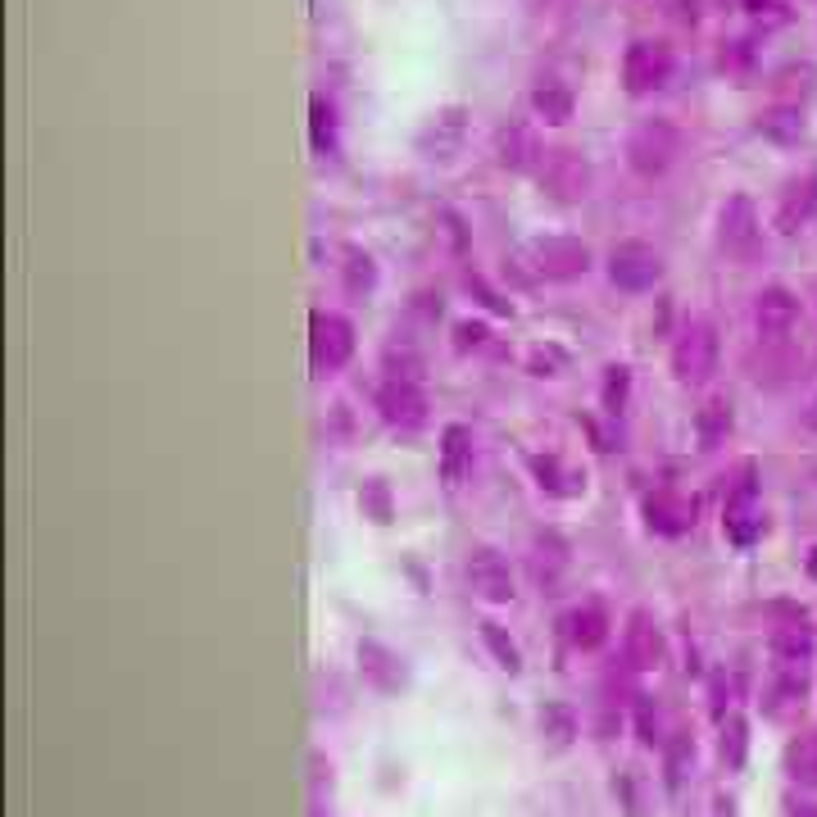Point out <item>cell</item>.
<instances>
[{"mask_svg": "<svg viewBox=\"0 0 817 817\" xmlns=\"http://www.w3.org/2000/svg\"><path fill=\"white\" fill-rule=\"evenodd\" d=\"M786 817H817V804H795Z\"/></svg>", "mask_w": 817, "mask_h": 817, "instance_id": "39", "label": "cell"}, {"mask_svg": "<svg viewBox=\"0 0 817 817\" xmlns=\"http://www.w3.org/2000/svg\"><path fill=\"white\" fill-rule=\"evenodd\" d=\"M309 355H314V373H341L355 359V323L332 309L314 314V336H309Z\"/></svg>", "mask_w": 817, "mask_h": 817, "instance_id": "8", "label": "cell"}, {"mask_svg": "<svg viewBox=\"0 0 817 817\" xmlns=\"http://www.w3.org/2000/svg\"><path fill=\"white\" fill-rule=\"evenodd\" d=\"M541 731H545V740L550 745H568L572 736H577V713L568 709V704H545L541 709Z\"/></svg>", "mask_w": 817, "mask_h": 817, "instance_id": "31", "label": "cell"}, {"mask_svg": "<svg viewBox=\"0 0 817 817\" xmlns=\"http://www.w3.org/2000/svg\"><path fill=\"white\" fill-rule=\"evenodd\" d=\"M718 817H736V804H731V799H718Z\"/></svg>", "mask_w": 817, "mask_h": 817, "instance_id": "40", "label": "cell"}, {"mask_svg": "<svg viewBox=\"0 0 817 817\" xmlns=\"http://www.w3.org/2000/svg\"><path fill=\"white\" fill-rule=\"evenodd\" d=\"M754 128H758V137L772 141V146H799L808 132L804 105H799V100H777V105H768L758 114Z\"/></svg>", "mask_w": 817, "mask_h": 817, "instance_id": "18", "label": "cell"}, {"mask_svg": "<svg viewBox=\"0 0 817 817\" xmlns=\"http://www.w3.org/2000/svg\"><path fill=\"white\" fill-rule=\"evenodd\" d=\"M622 654H627V663L636 672H650V668H659V663H663V636H659V627H654V618L645 609H636L627 618Z\"/></svg>", "mask_w": 817, "mask_h": 817, "instance_id": "17", "label": "cell"}, {"mask_svg": "<svg viewBox=\"0 0 817 817\" xmlns=\"http://www.w3.org/2000/svg\"><path fill=\"white\" fill-rule=\"evenodd\" d=\"M463 572H468V586H473L477 600H486V604H509L513 600V572H509V559H504L500 550H491V545L468 550Z\"/></svg>", "mask_w": 817, "mask_h": 817, "instance_id": "12", "label": "cell"}, {"mask_svg": "<svg viewBox=\"0 0 817 817\" xmlns=\"http://www.w3.org/2000/svg\"><path fill=\"white\" fill-rule=\"evenodd\" d=\"M799 300L790 296L786 286H768V291H758L754 300V332L763 345H790V336L799 332Z\"/></svg>", "mask_w": 817, "mask_h": 817, "instance_id": "11", "label": "cell"}, {"mask_svg": "<svg viewBox=\"0 0 817 817\" xmlns=\"http://www.w3.org/2000/svg\"><path fill=\"white\" fill-rule=\"evenodd\" d=\"M341 286L350 300H368L377 291V259L359 246H345V264H341Z\"/></svg>", "mask_w": 817, "mask_h": 817, "instance_id": "24", "label": "cell"}, {"mask_svg": "<svg viewBox=\"0 0 817 817\" xmlns=\"http://www.w3.org/2000/svg\"><path fill=\"white\" fill-rule=\"evenodd\" d=\"M532 268L545 282H577V277L591 273V246L581 237H536Z\"/></svg>", "mask_w": 817, "mask_h": 817, "instance_id": "9", "label": "cell"}, {"mask_svg": "<svg viewBox=\"0 0 817 817\" xmlns=\"http://www.w3.org/2000/svg\"><path fill=\"white\" fill-rule=\"evenodd\" d=\"M731 432V404L727 400H709L704 409L695 414V436H699V450H718Z\"/></svg>", "mask_w": 817, "mask_h": 817, "instance_id": "26", "label": "cell"}, {"mask_svg": "<svg viewBox=\"0 0 817 817\" xmlns=\"http://www.w3.org/2000/svg\"><path fill=\"white\" fill-rule=\"evenodd\" d=\"M636 731H640L645 745H659V713H654L650 699H640L636 704Z\"/></svg>", "mask_w": 817, "mask_h": 817, "instance_id": "35", "label": "cell"}, {"mask_svg": "<svg viewBox=\"0 0 817 817\" xmlns=\"http://www.w3.org/2000/svg\"><path fill=\"white\" fill-rule=\"evenodd\" d=\"M473 473V432L463 423H450L441 432V482L445 491H459Z\"/></svg>", "mask_w": 817, "mask_h": 817, "instance_id": "19", "label": "cell"}, {"mask_svg": "<svg viewBox=\"0 0 817 817\" xmlns=\"http://www.w3.org/2000/svg\"><path fill=\"white\" fill-rule=\"evenodd\" d=\"M681 150H686V132H681L672 119H663V114H654V119H640L636 128L627 132V141H622L627 168L636 173V178H645V182L668 178L672 168H677Z\"/></svg>", "mask_w": 817, "mask_h": 817, "instance_id": "1", "label": "cell"}, {"mask_svg": "<svg viewBox=\"0 0 817 817\" xmlns=\"http://www.w3.org/2000/svg\"><path fill=\"white\" fill-rule=\"evenodd\" d=\"M377 414L386 418L391 427H400V432H418V427H427V391L418 377H382V386H377Z\"/></svg>", "mask_w": 817, "mask_h": 817, "instance_id": "10", "label": "cell"}, {"mask_svg": "<svg viewBox=\"0 0 817 817\" xmlns=\"http://www.w3.org/2000/svg\"><path fill=\"white\" fill-rule=\"evenodd\" d=\"M722 527L736 545H754L763 532V513H758V495H754V463H745L740 482L727 495V513H722Z\"/></svg>", "mask_w": 817, "mask_h": 817, "instance_id": "13", "label": "cell"}, {"mask_svg": "<svg viewBox=\"0 0 817 817\" xmlns=\"http://www.w3.org/2000/svg\"><path fill=\"white\" fill-rule=\"evenodd\" d=\"M690 763H695V736H690V731H677V736L668 740V754H663V768H668V790L681 786V777H686Z\"/></svg>", "mask_w": 817, "mask_h": 817, "instance_id": "30", "label": "cell"}, {"mask_svg": "<svg viewBox=\"0 0 817 817\" xmlns=\"http://www.w3.org/2000/svg\"><path fill=\"white\" fill-rule=\"evenodd\" d=\"M718 69L722 73H749L754 69V41H722V50H718Z\"/></svg>", "mask_w": 817, "mask_h": 817, "instance_id": "34", "label": "cell"}, {"mask_svg": "<svg viewBox=\"0 0 817 817\" xmlns=\"http://www.w3.org/2000/svg\"><path fill=\"white\" fill-rule=\"evenodd\" d=\"M740 10H745V14H768L772 0H740Z\"/></svg>", "mask_w": 817, "mask_h": 817, "instance_id": "38", "label": "cell"}, {"mask_svg": "<svg viewBox=\"0 0 817 817\" xmlns=\"http://www.w3.org/2000/svg\"><path fill=\"white\" fill-rule=\"evenodd\" d=\"M359 504H364V518H373V522H391V513H395L391 491H386L382 477H373V482L359 491Z\"/></svg>", "mask_w": 817, "mask_h": 817, "instance_id": "33", "label": "cell"}, {"mask_svg": "<svg viewBox=\"0 0 817 817\" xmlns=\"http://www.w3.org/2000/svg\"><path fill=\"white\" fill-rule=\"evenodd\" d=\"M536 178H541V191L550 200H559V205H581V200L591 196L595 173H591V159L581 155V150L554 146V150H545Z\"/></svg>", "mask_w": 817, "mask_h": 817, "instance_id": "3", "label": "cell"}, {"mask_svg": "<svg viewBox=\"0 0 817 817\" xmlns=\"http://www.w3.org/2000/svg\"><path fill=\"white\" fill-rule=\"evenodd\" d=\"M672 73H677V50L663 37L627 41V50L618 60V78L627 96H654V91H663L672 82Z\"/></svg>", "mask_w": 817, "mask_h": 817, "instance_id": "2", "label": "cell"}, {"mask_svg": "<svg viewBox=\"0 0 817 817\" xmlns=\"http://www.w3.org/2000/svg\"><path fill=\"white\" fill-rule=\"evenodd\" d=\"M609 282L627 296H645L663 282V255L650 241H618L609 250Z\"/></svg>", "mask_w": 817, "mask_h": 817, "instance_id": "6", "label": "cell"}, {"mask_svg": "<svg viewBox=\"0 0 817 817\" xmlns=\"http://www.w3.org/2000/svg\"><path fill=\"white\" fill-rule=\"evenodd\" d=\"M477 627H482V640H486V650L495 654V663H500L504 672H518L522 668V654H518V645L509 640V631H504L500 622H491V618H482Z\"/></svg>", "mask_w": 817, "mask_h": 817, "instance_id": "29", "label": "cell"}, {"mask_svg": "<svg viewBox=\"0 0 817 817\" xmlns=\"http://www.w3.org/2000/svg\"><path fill=\"white\" fill-rule=\"evenodd\" d=\"M568 640L577 645V650H600L604 640H609V613L600 609V604H581V609L568 613Z\"/></svg>", "mask_w": 817, "mask_h": 817, "instance_id": "23", "label": "cell"}, {"mask_svg": "<svg viewBox=\"0 0 817 817\" xmlns=\"http://www.w3.org/2000/svg\"><path fill=\"white\" fill-rule=\"evenodd\" d=\"M454 336H459V341H454L459 350H477V345L486 341V323H459L454 327Z\"/></svg>", "mask_w": 817, "mask_h": 817, "instance_id": "36", "label": "cell"}, {"mask_svg": "<svg viewBox=\"0 0 817 817\" xmlns=\"http://www.w3.org/2000/svg\"><path fill=\"white\" fill-rule=\"evenodd\" d=\"M631 395V368L627 364H609L604 368V409L609 414H622Z\"/></svg>", "mask_w": 817, "mask_h": 817, "instance_id": "32", "label": "cell"}, {"mask_svg": "<svg viewBox=\"0 0 817 817\" xmlns=\"http://www.w3.org/2000/svg\"><path fill=\"white\" fill-rule=\"evenodd\" d=\"M468 132H473V114H468L463 105H441L432 119L423 123V132H418L414 150L427 159V164H450L454 155H463V146H468Z\"/></svg>", "mask_w": 817, "mask_h": 817, "instance_id": "7", "label": "cell"}, {"mask_svg": "<svg viewBox=\"0 0 817 817\" xmlns=\"http://www.w3.org/2000/svg\"><path fill=\"white\" fill-rule=\"evenodd\" d=\"M672 373L681 386H704L718 373V332L704 318H690L672 341Z\"/></svg>", "mask_w": 817, "mask_h": 817, "instance_id": "4", "label": "cell"}, {"mask_svg": "<svg viewBox=\"0 0 817 817\" xmlns=\"http://www.w3.org/2000/svg\"><path fill=\"white\" fill-rule=\"evenodd\" d=\"M532 114L545 123V128H563V123H572V114H577V96H572L568 82L545 78L532 87Z\"/></svg>", "mask_w": 817, "mask_h": 817, "instance_id": "20", "label": "cell"}, {"mask_svg": "<svg viewBox=\"0 0 817 817\" xmlns=\"http://www.w3.org/2000/svg\"><path fill=\"white\" fill-rule=\"evenodd\" d=\"M718 250L736 264H749L763 250V218H758V205L745 191L727 196V205L718 209Z\"/></svg>", "mask_w": 817, "mask_h": 817, "instance_id": "5", "label": "cell"}, {"mask_svg": "<svg viewBox=\"0 0 817 817\" xmlns=\"http://www.w3.org/2000/svg\"><path fill=\"white\" fill-rule=\"evenodd\" d=\"M309 141H314V150L323 159L341 155V109H336L323 91L309 100Z\"/></svg>", "mask_w": 817, "mask_h": 817, "instance_id": "22", "label": "cell"}, {"mask_svg": "<svg viewBox=\"0 0 817 817\" xmlns=\"http://www.w3.org/2000/svg\"><path fill=\"white\" fill-rule=\"evenodd\" d=\"M695 513H699V504L690 500V495L672 491V486L645 495V522H650V532H659V536H686L690 527H695Z\"/></svg>", "mask_w": 817, "mask_h": 817, "instance_id": "14", "label": "cell"}, {"mask_svg": "<svg viewBox=\"0 0 817 817\" xmlns=\"http://www.w3.org/2000/svg\"><path fill=\"white\" fill-rule=\"evenodd\" d=\"M359 672H364L382 695H391V690L404 686V659L391 654L386 645H377V640H359Z\"/></svg>", "mask_w": 817, "mask_h": 817, "instance_id": "21", "label": "cell"}, {"mask_svg": "<svg viewBox=\"0 0 817 817\" xmlns=\"http://www.w3.org/2000/svg\"><path fill=\"white\" fill-rule=\"evenodd\" d=\"M786 772L795 786H817V736H804L786 749Z\"/></svg>", "mask_w": 817, "mask_h": 817, "instance_id": "27", "label": "cell"}, {"mask_svg": "<svg viewBox=\"0 0 817 817\" xmlns=\"http://www.w3.org/2000/svg\"><path fill=\"white\" fill-rule=\"evenodd\" d=\"M559 364H563L559 350H536V355H532V373L536 377H559V373H554Z\"/></svg>", "mask_w": 817, "mask_h": 817, "instance_id": "37", "label": "cell"}, {"mask_svg": "<svg viewBox=\"0 0 817 817\" xmlns=\"http://www.w3.org/2000/svg\"><path fill=\"white\" fill-rule=\"evenodd\" d=\"M545 150L527 123H504L500 137H495V164L509 168V173H527V168H541Z\"/></svg>", "mask_w": 817, "mask_h": 817, "instance_id": "16", "label": "cell"}, {"mask_svg": "<svg viewBox=\"0 0 817 817\" xmlns=\"http://www.w3.org/2000/svg\"><path fill=\"white\" fill-rule=\"evenodd\" d=\"M808 572H813V577H817V550H813V559H808Z\"/></svg>", "mask_w": 817, "mask_h": 817, "instance_id": "41", "label": "cell"}, {"mask_svg": "<svg viewBox=\"0 0 817 817\" xmlns=\"http://www.w3.org/2000/svg\"><path fill=\"white\" fill-rule=\"evenodd\" d=\"M808 223H817V164L808 168L804 178H795L777 200V227L781 232H804Z\"/></svg>", "mask_w": 817, "mask_h": 817, "instance_id": "15", "label": "cell"}, {"mask_svg": "<svg viewBox=\"0 0 817 817\" xmlns=\"http://www.w3.org/2000/svg\"><path fill=\"white\" fill-rule=\"evenodd\" d=\"M745 754H749V722L740 713H727L722 718V758H727V768L740 772L745 768Z\"/></svg>", "mask_w": 817, "mask_h": 817, "instance_id": "28", "label": "cell"}, {"mask_svg": "<svg viewBox=\"0 0 817 817\" xmlns=\"http://www.w3.org/2000/svg\"><path fill=\"white\" fill-rule=\"evenodd\" d=\"M772 659H777V668H808V659H813V631L808 627L772 631Z\"/></svg>", "mask_w": 817, "mask_h": 817, "instance_id": "25", "label": "cell"}]
</instances>
